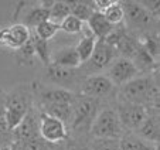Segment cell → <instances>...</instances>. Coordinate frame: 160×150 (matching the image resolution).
Listing matches in <instances>:
<instances>
[{"label": "cell", "instance_id": "6", "mask_svg": "<svg viewBox=\"0 0 160 150\" xmlns=\"http://www.w3.org/2000/svg\"><path fill=\"white\" fill-rule=\"evenodd\" d=\"M52 0L50 2H17L12 13L13 23H21L30 30L50 20V7Z\"/></svg>", "mask_w": 160, "mask_h": 150}, {"label": "cell", "instance_id": "5", "mask_svg": "<svg viewBox=\"0 0 160 150\" xmlns=\"http://www.w3.org/2000/svg\"><path fill=\"white\" fill-rule=\"evenodd\" d=\"M115 103L102 105L91 125L89 135L92 139H121L125 129L119 120Z\"/></svg>", "mask_w": 160, "mask_h": 150}, {"label": "cell", "instance_id": "17", "mask_svg": "<svg viewBox=\"0 0 160 150\" xmlns=\"http://www.w3.org/2000/svg\"><path fill=\"white\" fill-rule=\"evenodd\" d=\"M132 62L135 64V67L140 72V75H150L154 74V72H159V61L153 60L145 51V48L140 45V42L138 50H136V54L132 58Z\"/></svg>", "mask_w": 160, "mask_h": 150}, {"label": "cell", "instance_id": "28", "mask_svg": "<svg viewBox=\"0 0 160 150\" xmlns=\"http://www.w3.org/2000/svg\"><path fill=\"white\" fill-rule=\"evenodd\" d=\"M58 31H60V24L54 23V21H51V20H47V21H44V23L38 24L33 30V33L36 34L40 40H44V41L50 42V40L54 38Z\"/></svg>", "mask_w": 160, "mask_h": 150}, {"label": "cell", "instance_id": "33", "mask_svg": "<svg viewBox=\"0 0 160 150\" xmlns=\"http://www.w3.org/2000/svg\"><path fill=\"white\" fill-rule=\"evenodd\" d=\"M0 150H12L10 146H6V147H0Z\"/></svg>", "mask_w": 160, "mask_h": 150}, {"label": "cell", "instance_id": "8", "mask_svg": "<svg viewBox=\"0 0 160 150\" xmlns=\"http://www.w3.org/2000/svg\"><path fill=\"white\" fill-rule=\"evenodd\" d=\"M82 79H84V75L81 74L79 68H64V67L50 64L48 67H44L41 82L62 88V89L72 91L77 93Z\"/></svg>", "mask_w": 160, "mask_h": 150}, {"label": "cell", "instance_id": "14", "mask_svg": "<svg viewBox=\"0 0 160 150\" xmlns=\"http://www.w3.org/2000/svg\"><path fill=\"white\" fill-rule=\"evenodd\" d=\"M31 30L21 23H12L7 27H3L2 37H0V45L10 52L21 48L30 40Z\"/></svg>", "mask_w": 160, "mask_h": 150}, {"label": "cell", "instance_id": "13", "mask_svg": "<svg viewBox=\"0 0 160 150\" xmlns=\"http://www.w3.org/2000/svg\"><path fill=\"white\" fill-rule=\"evenodd\" d=\"M40 136L50 144H58L68 138V129L61 120L40 112Z\"/></svg>", "mask_w": 160, "mask_h": 150}, {"label": "cell", "instance_id": "29", "mask_svg": "<svg viewBox=\"0 0 160 150\" xmlns=\"http://www.w3.org/2000/svg\"><path fill=\"white\" fill-rule=\"evenodd\" d=\"M102 14L112 26H119V24L123 23V17H125L123 7H122V3L118 2V0H115L108 9L103 10Z\"/></svg>", "mask_w": 160, "mask_h": 150}, {"label": "cell", "instance_id": "27", "mask_svg": "<svg viewBox=\"0 0 160 150\" xmlns=\"http://www.w3.org/2000/svg\"><path fill=\"white\" fill-rule=\"evenodd\" d=\"M159 38H160L159 34H145V36L139 37L140 45L156 61H159V57H160V40Z\"/></svg>", "mask_w": 160, "mask_h": 150}, {"label": "cell", "instance_id": "15", "mask_svg": "<svg viewBox=\"0 0 160 150\" xmlns=\"http://www.w3.org/2000/svg\"><path fill=\"white\" fill-rule=\"evenodd\" d=\"M136 135L139 138L145 139L146 142H150L153 144H159L160 142V120H159V112L154 111H148L145 120L142 122Z\"/></svg>", "mask_w": 160, "mask_h": 150}, {"label": "cell", "instance_id": "11", "mask_svg": "<svg viewBox=\"0 0 160 150\" xmlns=\"http://www.w3.org/2000/svg\"><path fill=\"white\" fill-rule=\"evenodd\" d=\"M105 75L111 79V82L116 88H119L122 85L128 84L129 81H132V79H135L136 77H139L140 72L138 71V68L130 60L118 57L113 60V62L105 71Z\"/></svg>", "mask_w": 160, "mask_h": 150}, {"label": "cell", "instance_id": "19", "mask_svg": "<svg viewBox=\"0 0 160 150\" xmlns=\"http://www.w3.org/2000/svg\"><path fill=\"white\" fill-rule=\"evenodd\" d=\"M87 27L89 28V31L94 34V37L97 40H103L112 31L113 26L103 17L102 13L95 12L89 17V20L87 21Z\"/></svg>", "mask_w": 160, "mask_h": 150}, {"label": "cell", "instance_id": "7", "mask_svg": "<svg viewBox=\"0 0 160 150\" xmlns=\"http://www.w3.org/2000/svg\"><path fill=\"white\" fill-rule=\"evenodd\" d=\"M116 91L118 88L112 84L105 74H97L84 77L77 93L97 99L102 105H106L116 102Z\"/></svg>", "mask_w": 160, "mask_h": 150}, {"label": "cell", "instance_id": "24", "mask_svg": "<svg viewBox=\"0 0 160 150\" xmlns=\"http://www.w3.org/2000/svg\"><path fill=\"white\" fill-rule=\"evenodd\" d=\"M12 57L14 58L16 64L20 67H31L34 65V58H36V52H34V47H33V40H28L24 45L18 50L12 52Z\"/></svg>", "mask_w": 160, "mask_h": 150}, {"label": "cell", "instance_id": "20", "mask_svg": "<svg viewBox=\"0 0 160 150\" xmlns=\"http://www.w3.org/2000/svg\"><path fill=\"white\" fill-rule=\"evenodd\" d=\"M121 150H159V144H153L139 138L136 133H125L121 139Z\"/></svg>", "mask_w": 160, "mask_h": 150}, {"label": "cell", "instance_id": "34", "mask_svg": "<svg viewBox=\"0 0 160 150\" xmlns=\"http://www.w3.org/2000/svg\"><path fill=\"white\" fill-rule=\"evenodd\" d=\"M2 30H3V27H0V37H2Z\"/></svg>", "mask_w": 160, "mask_h": 150}, {"label": "cell", "instance_id": "18", "mask_svg": "<svg viewBox=\"0 0 160 150\" xmlns=\"http://www.w3.org/2000/svg\"><path fill=\"white\" fill-rule=\"evenodd\" d=\"M95 44H97V38L89 31V28L84 24V28L81 31V40L75 45V51L78 54L79 61H81V65L89 60L91 54H92V51H94V48H95Z\"/></svg>", "mask_w": 160, "mask_h": 150}, {"label": "cell", "instance_id": "31", "mask_svg": "<svg viewBox=\"0 0 160 150\" xmlns=\"http://www.w3.org/2000/svg\"><path fill=\"white\" fill-rule=\"evenodd\" d=\"M92 150H121L119 139H92Z\"/></svg>", "mask_w": 160, "mask_h": 150}, {"label": "cell", "instance_id": "1", "mask_svg": "<svg viewBox=\"0 0 160 150\" xmlns=\"http://www.w3.org/2000/svg\"><path fill=\"white\" fill-rule=\"evenodd\" d=\"M159 72L139 75L116 91V101L145 106L148 111L159 112Z\"/></svg>", "mask_w": 160, "mask_h": 150}, {"label": "cell", "instance_id": "22", "mask_svg": "<svg viewBox=\"0 0 160 150\" xmlns=\"http://www.w3.org/2000/svg\"><path fill=\"white\" fill-rule=\"evenodd\" d=\"M139 47V38L133 34H130L129 31H126L122 40L119 41V44L116 45V52H118V57L126 58V60L132 61L133 55L136 54V50Z\"/></svg>", "mask_w": 160, "mask_h": 150}, {"label": "cell", "instance_id": "26", "mask_svg": "<svg viewBox=\"0 0 160 150\" xmlns=\"http://www.w3.org/2000/svg\"><path fill=\"white\" fill-rule=\"evenodd\" d=\"M71 14L70 0H52L50 7V20L60 24L65 17Z\"/></svg>", "mask_w": 160, "mask_h": 150}, {"label": "cell", "instance_id": "10", "mask_svg": "<svg viewBox=\"0 0 160 150\" xmlns=\"http://www.w3.org/2000/svg\"><path fill=\"white\" fill-rule=\"evenodd\" d=\"M115 108L118 112L119 120L125 129V133H135L148 115V109L145 106L133 105L128 102L116 101Z\"/></svg>", "mask_w": 160, "mask_h": 150}, {"label": "cell", "instance_id": "30", "mask_svg": "<svg viewBox=\"0 0 160 150\" xmlns=\"http://www.w3.org/2000/svg\"><path fill=\"white\" fill-rule=\"evenodd\" d=\"M84 24L85 23H82V21H79L77 17L70 14L68 17H65L60 23V30L67 34H71V36H74V34H81L82 28H84Z\"/></svg>", "mask_w": 160, "mask_h": 150}, {"label": "cell", "instance_id": "12", "mask_svg": "<svg viewBox=\"0 0 160 150\" xmlns=\"http://www.w3.org/2000/svg\"><path fill=\"white\" fill-rule=\"evenodd\" d=\"M12 142H31L41 139L40 136V111L33 106L21 123L12 132Z\"/></svg>", "mask_w": 160, "mask_h": 150}, {"label": "cell", "instance_id": "2", "mask_svg": "<svg viewBox=\"0 0 160 150\" xmlns=\"http://www.w3.org/2000/svg\"><path fill=\"white\" fill-rule=\"evenodd\" d=\"M34 106L31 82H20L4 91V116L10 132L16 129Z\"/></svg>", "mask_w": 160, "mask_h": 150}, {"label": "cell", "instance_id": "16", "mask_svg": "<svg viewBox=\"0 0 160 150\" xmlns=\"http://www.w3.org/2000/svg\"><path fill=\"white\" fill-rule=\"evenodd\" d=\"M51 64L64 68H79L81 61L75 51V45H62L51 51Z\"/></svg>", "mask_w": 160, "mask_h": 150}, {"label": "cell", "instance_id": "23", "mask_svg": "<svg viewBox=\"0 0 160 150\" xmlns=\"http://www.w3.org/2000/svg\"><path fill=\"white\" fill-rule=\"evenodd\" d=\"M71 6V16L77 17L79 21L87 23L89 17L95 13L94 2L92 0H70Z\"/></svg>", "mask_w": 160, "mask_h": 150}, {"label": "cell", "instance_id": "32", "mask_svg": "<svg viewBox=\"0 0 160 150\" xmlns=\"http://www.w3.org/2000/svg\"><path fill=\"white\" fill-rule=\"evenodd\" d=\"M142 4L146 7V10H148L154 18L159 20V16H160V2L159 0H154V2H142Z\"/></svg>", "mask_w": 160, "mask_h": 150}, {"label": "cell", "instance_id": "25", "mask_svg": "<svg viewBox=\"0 0 160 150\" xmlns=\"http://www.w3.org/2000/svg\"><path fill=\"white\" fill-rule=\"evenodd\" d=\"M31 40H33V47L36 57L44 64V67H48L51 64V48H50V42L40 40L31 30Z\"/></svg>", "mask_w": 160, "mask_h": 150}, {"label": "cell", "instance_id": "21", "mask_svg": "<svg viewBox=\"0 0 160 150\" xmlns=\"http://www.w3.org/2000/svg\"><path fill=\"white\" fill-rule=\"evenodd\" d=\"M91 140H92L91 136L68 135L65 140L54 144V150H92Z\"/></svg>", "mask_w": 160, "mask_h": 150}, {"label": "cell", "instance_id": "4", "mask_svg": "<svg viewBox=\"0 0 160 150\" xmlns=\"http://www.w3.org/2000/svg\"><path fill=\"white\" fill-rule=\"evenodd\" d=\"M102 103L97 99L82 96L77 93L72 105V119L68 126V135L91 136V125L94 122L97 113L99 112Z\"/></svg>", "mask_w": 160, "mask_h": 150}, {"label": "cell", "instance_id": "3", "mask_svg": "<svg viewBox=\"0 0 160 150\" xmlns=\"http://www.w3.org/2000/svg\"><path fill=\"white\" fill-rule=\"evenodd\" d=\"M121 3L125 13L123 24L130 34L138 38L145 34H159V20L146 10L142 2L123 0Z\"/></svg>", "mask_w": 160, "mask_h": 150}, {"label": "cell", "instance_id": "9", "mask_svg": "<svg viewBox=\"0 0 160 150\" xmlns=\"http://www.w3.org/2000/svg\"><path fill=\"white\" fill-rule=\"evenodd\" d=\"M115 58H118V52L115 48L108 45L103 40H97V44L89 60L79 67V71L84 77L105 74V71L109 68Z\"/></svg>", "mask_w": 160, "mask_h": 150}]
</instances>
